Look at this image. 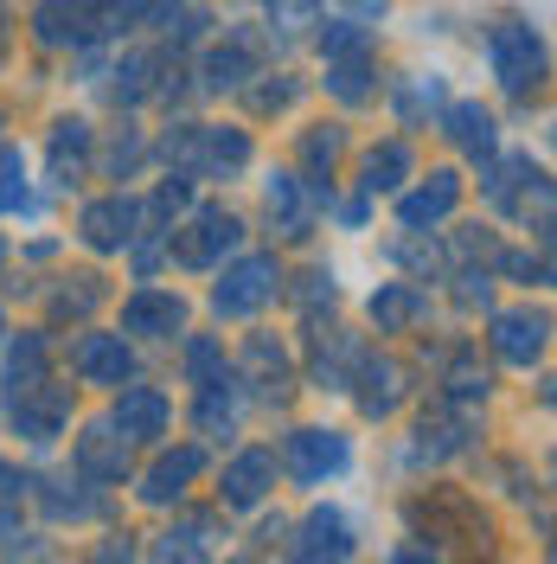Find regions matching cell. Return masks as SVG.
I'll return each instance as SVG.
<instances>
[{
    "label": "cell",
    "instance_id": "6da1fadb",
    "mask_svg": "<svg viewBox=\"0 0 557 564\" xmlns=\"http://www.w3.org/2000/svg\"><path fill=\"white\" fill-rule=\"evenodd\" d=\"M167 161H174L186 180H206V174H238L250 167V135L244 129H179L167 135Z\"/></svg>",
    "mask_w": 557,
    "mask_h": 564
},
{
    "label": "cell",
    "instance_id": "7a4b0ae2",
    "mask_svg": "<svg viewBox=\"0 0 557 564\" xmlns=\"http://www.w3.org/2000/svg\"><path fill=\"white\" fill-rule=\"evenodd\" d=\"M282 295V263L276 257H238L231 270H225V282L211 289V308L225 321H244L256 315V308H270Z\"/></svg>",
    "mask_w": 557,
    "mask_h": 564
},
{
    "label": "cell",
    "instance_id": "3957f363",
    "mask_svg": "<svg viewBox=\"0 0 557 564\" xmlns=\"http://www.w3.org/2000/svg\"><path fill=\"white\" fill-rule=\"evenodd\" d=\"M488 65L513 97H525V90L545 77V39L532 33L525 20H500V26L488 33Z\"/></svg>",
    "mask_w": 557,
    "mask_h": 564
},
{
    "label": "cell",
    "instance_id": "277c9868",
    "mask_svg": "<svg viewBox=\"0 0 557 564\" xmlns=\"http://www.w3.org/2000/svg\"><path fill=\"white\" fill-rule=\"evenodd\" d=\"M238 238H244V225L225 206H206V212H193V225L167 231V250H174L186 270H211L225 250H238Z\"/></svg>",
    "mask_w": 557,
    "mask_h": 564
},
{
    "label": "cell",
    "instance_id": "5b68a950",
    "mask_svg": "<svg viewBox=\"0 0 557 564\" xmlns=\"http://www.w3.org/2000/svg\"><path fill=\"white\" fill-rule=\"evenodd\" d=\"M7 417H13V430L26 443H52V436H65V423H70V386L39 379L26 391H7Z\"/></svg>",
    "mask_w": 557,
    "mask_h": 564
},
{
    "label": "cell",
    "instance_id": "8992f818",
    "mask_svg": "<svg viewBox=\"0 0 557 564\" xmlns=\"http://www.w3.org/2000/svg\"><path fill=\"white\" fill-rule=\"evenodd\" d=\"M347 462H352V443L340 430H295V436H288V468H295V481H308V488H320L327 475H347Z\"/></svg>",
    "mask_w": 557,
    "mask_h": 564
},
{
    "label": "cell",
    "instance_id": "52a82bcc",
    "mask_svg": "<svg viewBox=\"0 0 557 564\" xmlns=\"http://www.w3.org/2000/svg\"><path fill=\"white\" fill-rule=\"evenodd\" d=\"M455 206H461V174L436 167L417 193H404V199H397V225H404L411 238H429V225H443Z\"/></svg>",
    "mask_w": 557,
    "mask_h": 564
},
{
    "label": "cell",
    "instance_id": "ba28073f",
    "mask_svg": "<svg viewBox=\"0 0 557 564\" xmlns=\"http://www.w3.org/2000/svg\"><path fill=\"white\" fill-rule=\"evenodd\" d=\"M116 430L129 436V443H154V436H167V423H174V404H167V391L154 386H129L122 379V398H116Z\"/></svg>",
    "mask_w": 557,
    "mask_h": 564
},
{
    "label": "cell",
    "instance_id": "9c48e42d",
    "mask_svg": "<svg viewBox=\"0 0 557 564\" xmlns=\"http://www.w3.org/2000/svg\"><path fill=\"white\" fill-rule=\"evenodd\" d=\"M199 468H206V449H199V443H186V449H167V456H154V468L141 475V488H135V494L148 500V507H174L179 494L199 481Z\"/></svg>",
    "mask_w": 557,
    "mask_h": 564
},
{
    "label": "cell",
    "instance_id": "30bf717a",
    "mask_svg": "<svg viewBox=\"0 0 557 564\" xmlns=\"http://www.w3.org/2000/svg\"><path fill=\"white\" fill-rule=\"evenodd\" d=\"M122 327L141 334V340H174L179 327H186V302L167 295V289H135L122 302Z\"/></svg>",
    "mask_w": 557,
    "mask_h": 564
},
{
    "label": "cell",
    "instance_id": "8fae6325",
    "mask_svg": "<svg viewBox=\"0 0 557 564\" xmlns=\"http://www.w3.org/2000/svg\"><path fill=\"white\" fill-rule=\"evenodd\" d=\"M77 475L84 481H122L129 475V436L116 430V423H90L84 436H77Z\"/></svg>",
    "mask_w": 557,
    "mask_h": 564
},
{
    "label": "cell",
    "instance_id": "7c38bea8",
    "mask_svg": "<svg viewBox=\"0 0 557 564\" xmlns=\"http://www.w3.org/2000/svg\"><path fill=\"white\" fill-rule=\"evenodd\" d=\"M545 334H551V321L538 315V308H506V315H493L488 340L506 366H532V359L545 352Z\"/></svg>",
    "mask_w": 557,
    "mask_h": 564
},
{
    "label": "cell",
    "instance_id": "4fadbf2b",
    "mask_svg": "<svg viewBox=\"0 0 557 564\" xmlns=\"http://www.w3.org/2000/svg\"><path fill=\"white\" fill-rule=\"evenodd\" d=\"M135 225H141V206L135 199H97V206H84L77 218V231H84V245L90 250H129L135 245Z\"/></svg>",
    "mask_w": 557,
    "mask_h": 564
},
{
    "label": "cell",
    "instance_id": "5bb4252c",
    "mask_svg": "<svg viewBox=\"0 0 557 564\" xmlns=\"http://www.w3.org/2000/svg\"><path fill=\"white\" fill-rule=\"evenodd\" d=\"M70 366H77L84 386H122V379L135 372V359H129V347H122V334H84V340L70 347Z\"/></svg>",
    "mask_w": 557,
    "mask_h": 564
},
{
    "label": "cell",
    "instance_id": "9a60e30c",
    "mask_svg": "<svg viewBox=\"0 0 557 564\" xmlns=\"http://www.w3.org/2000/svg\"><path fill=\"white\" fill-rule=\"evenodd\" d=\"M250 77H256V39L250 33H231L225 45H211L206 65H199V84H206L211 97L218 90H244Z\"/></svg>",
    "mask_w": 557,
    "mask_h": 564
},
{
    "label": "cell",
    "instance_id": "2e32d148",
    "mask_svg": "<svg viewBox=\"0 0 557 564\" xmlns=\"http://www.w3.org/2000/svg\"><path fill=\"white\" fill-rule=\"evenodd\" d=\"M270 488H276V456H270V449H244V456L225 468V488H218V494H225V507H231V513H250Z\"/></svg>",
    "mask_w": 557,
    "mask_h": 564
},
{
    "label": "cell",
    "instance_id": "e0dca14e",
    "mask_svg": "<svg viewBox=\"0 0 557 564\" xmlns=\"http://www.w3.org/2000/svg\"><path fill=\"white\" fill-rule=\"evenodd\" d=\"M352 520L340 507H314L302 520V539H295V558H352Z\"/></svg>",
    "mask_w": 557,
    "mask_h": 564
},
{
    "label": "cell",
    "instance_id": "ac0fdd59",
    "mask_svg": "<svg viewBox=\"0 0 557 564\" xmlns=\"http://www.w3.org/2000/svg\"><path fill=\"white\" fill-rule=\"evenodd\" d=\"M359 411L365 417H391L397 404H404V391H411V372L397 366V359H359Z\"/></svg>",
    "mask_w": 557,
    "mask_h": 564
},
{
    "label": "cell",
    "instance_id": "d6986e66",
    "mask_svg": "<svg viewBox=\"0 0 557 564\" xmlns=\"http://www.w3.org/2000/svg\"><path fill=\"white\" fill-rule=\"evenodd\" d=\"M33 26L45 45H90V33H97V13L84 7V0H39Z\"/></svg>",
    "mask_w": 557,
    "mask_h": 564
},
{
    "label": "cell",
    "instance_id": "ffe728a7",
    "mask_svg": "<svg viewBox=\"0 0 557 564\" xmlns=\"http://www.w3.org/2000/svg\"><path fill=\"white\" fill-rule=\"evenodd\" d=\"M429 315V295H423L417 282H379L372 289V321H379V334H404V327H417Z\"/></svg>",
    "mask_w": 557,
    "mask_h": 564
},
{
    "label": "cell",
    "instance_id": "44dd1931",
    "mask_svg": "<svg viewBox=\"0 0 557 564\" xmlns=\"http://www.w3.org/2000/svg\"><path fill=\"white\" fill-rule=\"evenodd\" d=\"M443 135H449L455 148H468L474 161H493V148H500L493 109H481V104H449V116H443Z\"/></svg>",
    "mask_w": 557,
    "mask_h": 564
},
{
    "label": "cell",
    "instance_id": "7402d4cb",
    "mask_svg": "<svg viewBox=\"0 0 557 564\" xmlns=\"http://www.w3.org/2000/svg\"><path fill=\"white\" fill-rule=\"evenodd\" d=\"M52 180L58 186H77L84 180V161H90V122H77V116H65V122H52Z\"/></svg>",
    "mask_w": 557,
    "mask_h": 564
},
{
    "label": "cell",
    "instance_id": "603a6c76",
    "mask_svg": "<svg viewBox=\"0 0 557 564\" xmlns=\"http://www.w3.org/2000/svg\"><path fill=\"white\" fill-rule=\"evenodd\" d=\"M270 218H276L288 238H308L314 206H308V193H302V180H295V174H276V180H270Z\"/></svg>",
    "mask_w": 557,
    "mask_h": 564
},
{
    "label": "cell",
    "instance_id": "cb8c5ba5",
    "mask_svg": "<svg viewBox=\"0 0 557 564\" xmlns=\"http://www.w3.org/2000/svg\"><path fill=\"white\" fill-rule=\"evenodd\" d=\"M411 180V141H379L372 154H365V193H397Z\"/></svg>",
    "mask_w": 557,
    "mask_h": 564
},
{
    "label": "cell",
    "instance_id": "d4e9b609",
    "mask_svg": "<svg viewBox=\"0 0 557 564\" xmlns=\"http://www.w3.org/2000/svg\"><path fill=\"white\" fill-rule=\"evenodd\" d=\"M244 366H250V386L263 391V398H282V391H288V359H282L276 340L256 334V340L244 347Z\"/></svg>",
    "mask_w": 557,
    "mask_h": 564
},
{
    "label": "cell",
    "instance_id": "484cf974",
    "mask_svg": "<svg viewBox=\"0 0 557 564\" xmlns=\"http://www.w3.org/2000/svg\"><path fill=\"white\" fill-rule=\"evenodd\" d=\"M327 90L340 104H372L379 84H372V58H327Z\"/></svg>",
    "mask_w": 557,
    "mask_h": 564
},
{
    "label": "cell",
    "instance_id": "4316f807",
    "mask_svg": "<svg viewBox=\"0 0 557 564\" xmlns=\"http://www.w3.org/2000/svg\"><path fill=\"white\" fill-rule=\"evenodd\" d=\"M45 379V334H20L7 352V391H26Z\"/></svg>",
    "mask_w": 557,
    "mask_h": 564
},
{
    "label": "cell",
    "instance_id": "83f0119b",
    "mask_svg": "<svg viewBox=\"0 0 557 564\" xmlns=\"http://www.w3.org/2000/svg\"><path fill=\"white\" fill-rule=\"evenodd\" d=\"M154 58H148V52H129V58H122V65L109 70V77H116V84H109V97H116V104H141V97H148V90H154Z\"/></svg>",
    "mask_w": 557,
    "mask_h": 564
},
{
    "label": "cell",
    "instance_id": "f1b7e54d",
    "mask_svg": "<svg viewBox=\"0 0 557 564\" xmlns=\"http://www.w3.org/2000/svg\"><path fill=\"white\" fill-rule=\"evenodd\" d=\"M347 154V135L334 129V122H320V129H308V141H302V167H308V180H327L334 174V161Z\"/></svg>",
    "mask_w": 557,
    "mask_h": 564
},
{
    "label": "cell",
    "instance_id": "f546056e",
    "mask_svg": "<svg viewBox=\"0 0 557 564\" xmlns=\"http://www.w3.org/2000/svg\"><path fill=\"white\" fill-rule=\"evenodd\" d=\"M199 391H206V398H199V430H206V436H218V430L231 436V430H238V391H231V379L199 386Z\"/></svg>",
    "mask_w": 557,
    "mask_h": 564
},
{
    "label": "cell",
    "instance_id": "4dcf8cb0",
    "mask_svg": "<svg viewBox=\"0 0 557 564\" xmlns=\"http://www.w3.org/2000/svg\"><path fill=\"white\" fill-rule=\"evenodd\" d=\"M391 104H397V122H404V129H417L423 122V109H436L443 104V77H411V84H397V97H391Z\"/></svg>",
    "mask_w": 557,
    "mask_h": 564
},
{
    "label": "cell",
    "instance_id": "1f68e13d",
    "mask_svg": "<svg viewBox=\"0 0 557 564\" xmlns=\"http://www.w3.org/2000/svg\"><path fill=\"white\" fill-rule=\"evenodd\" d=\"M0 212H33V193H26V154H20V148H0Z\"/></svg>",
    "mask_w": 557,
    "mask_h": 564
},
{
    "label": "cell",
    "instance_id": "d6a6232c",
    "mask_svg": "<svg viewBox=\"0 0 557 564\" xmlns=\"http://www.w3.org/2000/svg\"><path fill=\"white\" fill-rule=\"evenodd\" d=\"M320 52H327V58H372V26H359V20H334V26L320 33Z\"/></svg>",
    "mask_w": 557,
    "mask_h": 564
},
{
    "label": "cell",
    "instance_id": "836d02e7",
    "mask_svg": "<svg viewBox=\"0 0 557 564\" xmlns=\"http://www.w3.org/2000/svg\"><path fill=\"white\" fill-rule=\"evenodd\" d=\"M256 7L270 13L276 33H308V26H320V0H256Z\"/></svg>",
    "mask_w": 557,
    "mask_h": 564
},
{
    "label": "cell",
    "instance_id": "e575fe53",
    "mask_svg": "<svg viewBox=\"0 0 557 564\" xmlns=\"http://www.w3.org/2000/svg\"><path fill=\"white\" fill-rule=\"evenodd\" d=\"M186 372H193V386H218V379H225V347L199 334V340L186 347Z\"/></svg>",
    "mask_w": 557,
    "mask_h": 564
},
{
    "label": "cell",
    "instance_id": "d590c367",
    "mask_svg": "<svg viewBox=\"0 0 557 564\" xmlns=\"http://www.w3.org/2000/svg\"><path fill=\"white\" fill-rule=\"evenodd\" d=\"M154 552H161V558H211V527H199V520H193V527L167 532Z\"/></svg>",
    "mask_w": 557,
    "mask_h": 564
},
{
    "label": "cell",
    "instance_id": "8d00e7d4",
    "mask_svg": "<svg viewBox=\"0 0 557 564\" xmlns=\"http://www.w3.org/2000/svg\"><path fill=\"white\" fill-rule=\"evenodd\" d=\"M39 500H45V513H52V520H90V513H97V500H90V494H77V488L65 494L58 481H45Z\"/></svg>",
    "mask_w": 557,
    "mask_h": 564
},
{
    "label": "cell",
    "instance_id": "74e56055",
    "mask_svg": "<svg viewBox=\"0 0 557 564\" xmlns=\"http://www.w3.org/2000/svg\"><path fill=\"white\" fill-rule=\"evenodd\" d=\"M295 97H302V84H295V77H282V84H256V90H250V104H256V109H288Z\"/></svg>",
    "mask_w": 557,
    "mask_h": 564
},
{
    "label": "cell",
    "instance_id": "f35d334b",
    "mask_svg": "<svg viewBox=\"0 0 557 564\" xmlns=\"http://www.w3.org/2000/svg\"><path fill=\"white\" fill-rule=\"evenodd\" d=\"M449 386H455V398H488V372H474V366H455Z\"/></svg>",
    "mask_w": 557,
    "mask_h": 564
},
{
    "label": "cell",
    "instance_id": "ab89813d",
    "mask_svg": "<svg viewBox=\"0 0 557 564\" xmlns=\"http://www.w3.org/2000/svg\"><path fill=\"white\" fill-rule=\"evenodd\" d=\"M340 7H347L352 20H372V26H379L384 13H391V0H340Z\"/></svg>",
    "mask_w": 557,
    "mask_h": 564
},
{
    "label": "cell",
    "instance_id": "60d3db41",
    "mask_svg": "<svg viewBox=\"0 0 557 564\" xmlns=\"http://www.w3.org/2000/svg\"><path fill=\"white\" fill-rule=\"evenodd\" d=\"M0 263H7V245H0Z\"/></svg>",
    "mask_w": 557,
    "mask_h": 564
},
{
    "label": "cell",
    "instance_id": "b9f144b4",
    "mask_svg": "<svg viewBox=\"0 0 557 564\" xmlns=\"http://www.w3.org/2000/svg\"><path fill=\"white\" fill-rule=\"evenodd\" d=\"M0 334H7V315H0Z\"/></svg>",
    "mask_w": 557,
    "mask_h": 564
},
{
    "label": "cell",
    "instance_id": "7bdbcfd3",
    "mask_svg": "<svg viewBox=\"0 0 557 564\" xmlns=\"http://www.w3.org/2000/svg\"><path fill=\"white\" fill-rule=\"evenodd\" d=\"M0 539H7V527H0Z\"/></svg>",
    "mask_w": 557,
    "mask_h": 564
}]
</instances>
